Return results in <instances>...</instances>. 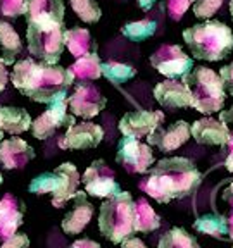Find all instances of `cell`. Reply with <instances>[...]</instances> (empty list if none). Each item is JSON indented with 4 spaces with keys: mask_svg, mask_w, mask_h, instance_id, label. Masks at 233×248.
<instances>
[{
    "mask_svg": "<svg viewBox=\"0 0 233 248\" xmlns=\"http://www.w3.org/2000/svg\"><path fill=\"white\" fill-rule=\"evenodd\" d=\"M12 85L23 95L40 104H55L66 100L67 90L74 83L69 69L61 66H50L33 59H23L16 62L11 74Z\"/></svg>",
    "mask_w": 233,
    "mask_h": 248,
    "instance_id": "1",
    "label": "cell"
},
{
    "mask_svg": "<svg viewBox=\"0 0 233 248\" xmlns=\"http://www.w3.org/2000/svg\"><path fill=\"white\" fill-rule=\"evenodd\" d=\"M202 172L186 157H166L152 167L150 174L140 183L144 190L159 203L190 197L202 183Z\"/></svg>",
    "mask_w": 233,
    "mask_h": 248,
    "instance_id": "2",
    "label": "cell"
},
{
    "mask_svg": "<svg viewBox=\"0 0 233 248\" xmlns=\"http://www.w3.org/2000/svg\"><path fill=\"white\" fill-rule=\"evenodd\" d=\"M183 42L200 61L217 62L233 52V31L221 21L206 19L183 31Z\"/></svg>",
    "mask_w": 233,
    "mask_h": 248,
    "instance_id": "3",
    "label": "cell"
},
{
    "mask_svg": "<svg viewBox=\"0 0 233 248\" xmlns=\"http://www.w3.org/2000/svg\"><path fill=\"white\" fill-rule=\"evenodd\" d=\"M135 221V200L130 191H121L105 202L99 209V229L100 234L111 243L119 245L123 240L133 236Z\"/></svg>",
    "mask_w": 233,
    "mask_h": 248,
    "instance_id": "4",
    "label": "cell"
},
{
    "mask_svg": "<svg viewBox=\"0 0 233 248\" xmlns=\"http://www.w3.org/2000/svg\"><path fill=\"white\" fill-rule=\"evenodd\" d=\"M182 81L190 92V107L207 116L223 110L226 95L221 78L217 73H214L209 67L195 66L182 78Z\"/></svg>",
    "mask_w": 233,
    "mask_h": 248,
    "instance_id": "5",
    "label": "cell"
},
{
    "mask_svg": "<svg viewBox=\"0 0 233 248\" xmlns=\"http://www.w3.org/2000/svg\"><path fill=\"white\" fill-rule=\"evenodd\" d=\"M80 183H82V178H80L76 166L71 162H64L55 170H49V172L36 176L30 185V193H50L52 205L55 209H62L76 195Z\"/></svg>",
    "mask_w": 233,
    "mask_h": 248,
    "instance_id": "6",
    "label": "cell"
},
{
    "mask_svg": "<svg viewBox=\"0 0 233 248\" xmlns=\"http://www.w3.org/2000/svg\"><path fill=\"white\" fill-rule=\"evenodd\" d=\"M26 38L30 54L45 64H50V66H55L61 61L62 52L66 48V45H64V24L40 26V24L28 23Z\"/></svg>",
    "mask_w": 233,
    "mask_h": 248,
    "instance_id": "7",
    "label": "cell"
},
{
    "mask_svg": "<svg viewBox=\"0 0 233 248\" xmlns=\"http://www.w3.org/2000/svg\"><path fill=\"white\" fill-rule=\"evenodd\" d=\"M116 162L124 167L130 174H145L155 162L152 148L140 140L123 136L117 143Z\"/></svg>",
    "mask_w": 233,
    "mask_h": 248,
    "instance_id": "8",
    "label": "cell"
},
{
    "mask_svg": "<svg viewBox=\"0 0 233 248\" xmlns=\"http://www.w3.org/2000/svg\"><path fill=\"white\" fill-rule=\"evenodd\" d=\"M82 181L86 195L97 198H111L123 191L116 181V172L102 159L93 160L92 166H88V169L83 172Z\"/></svg>",
    "mask_w": 233,
    "mask_h": 248,
    "instance_id": "9",
    "label": "cell"
},
{
    "mask_svg": "<svg viewBox=\"0 0 233 248\" xmlns=\"http://www.w3.org/2000/svg\"><path fill=\"white\" fill-rule=\"evenodd\" d=\"M150 64L154 69H157V73L175 79L183 78L194 67V59L186 55L178 45H161L150 55Z\"/></svg>",
    "mask_w": 233,
    "mask_h": 248,
    "instance_id": "10",
    "label": "cell"
},
{
    "mask_svg": "<svg viewBox=\"0 0 233 248\" xmlns=\"http://www.w3.org/2000/svg\"><path fill=\"white\" fill-rule=\"evenodd\" d=\"M74 123H76L74 116L67 112V100H61L49 105L45 112L31 123V133L36 140H47L50 138L57 129H67Z\"/></svg>",
    "mask_w": 233,
    "mask_h": 248,
    "instance_id": "11",
    "label": "cell"
},
{
    "mask_svg": "<svg viewBox=\"0 0 233 248\" xmlns=\"http://www.w3.org/2000/svg\"><path fill=\"white\" fill-rule=\"evenodd\" d=\"M164 123V112L161 110H136L126 112L119 119V131L123 136L142 140L149 138Z\"/></svg>",
    "mask_w": 233,
    "mask_h": 248,
    "instance_id": "12",
    "label": "cell"
},
{
    "mask_svg": "<svg viewBox=\"0 0 233 248\" xmlns=\"http://www.w3.org/2000/svg\"><path fill=\"white\" fill-rule=\"evenodd\" d=\"M105 97L100 93V90L93 85H80L67 98V107L73 112V116L83 117V119H92L97 114L104 110Z\"/></svg>",
    "mask_w": 233,
    "mask_h": 248,
    "instance_id": "13",
    "label": "cell"
},
{
    "mask_svg": "<svg viewBox=\"0 0 233 248\" xmlns=\"http://www.w3.org/2000/svg\"><path fill=\"white\" fill-rule=\"evenodd\" d=\"M104 140V129L93 123H74L59 140V147L64 150H86L95 148Z\"/></svg>",
    "mask_w": 233,
    "mask_h": 248,
    "instance_id": "14",
    "label": "cell"
},
{
    "mask_svg": "<svg viewBox=\"0 0 233 248\" xmlns=\"http://www.w3.org/2000/svg\"><path fill=\"white\" fill-rule=\"evenodd\" d=\"M232 131L225 123L214 117H202L190 126V136L199 145H211V147H226Z\"/></svg>",
    "mask_w": 233,
    "mask_h": 248,
    "instance_id": "15",
    "label": "cell"
},
{
    "mask_svg": "<svg viewBox=\"0 0 233 248\" xmlns=\"http://www.w3.org/2000/svg\"><path fill=\"white\" fill-rule=\"evenodd\" d=\"M28 23L40 26L64 24V0H26Z\"/></svg>",
    "mask_w": 233,
    "mask_h": 248,
    "instance_id": "16",
    "label": "cell"
},
{
    "mask_svg": "<svg viewBox=\"0 0 233 248\" xmlns=\"http://www.w3.org/2000/svg\"><path fill=\"white\" fill-rule=\"evenodd\" d=\"M190 140V124L186 121H176L167 128H157L147 141L154 147H157L161 152H175L182 145H185Z\"/></svg>",
    "mask_w": 233,
    "mask_h": 248,
    "instance_id": "17",
    "label": "cell"
},
{
    "mask_svg": "<svg viewBox=\"0 0 233 248\" xmlns=\"http://www.w3.org/2000/svg\"><path fill=\"white\" fill-rule=\"evenodd\" d=\"M35 148L23 138L12 136L0 141V164L4 169H23L30 160L35 159Z\"/></svg>",
    "mask_w": 233,
    "mask_h": 248,
    "instance_id": "18",
    "label": "cell"
},
{
    "mask_svg": "<svg viewBox=\"0 0 233 248\" xmlns=\"http://www.w3.org/2000/svg\"><path fill=\"white\" fill-rule=\"evenodd\" d=\"M26 212L23 200L14 197L12 193L4 195L0 200V238L7 240L14 236L23 224V217Z\"/></svg>",
    "mask_w": 233,
    "mask_h": 248,
    "instance_id": "19",
    "label": "cell"
},
{
    "mask_svg": "<svg viewBox=\"0 0 233 248\" xmlns=\"http://www.w3.org/2000/svg\"><path fill=\"white\" fill-rule=\"evenodd\" d=\"M74 205L62 219V231L66 234H80L92 221L95 207L86 198V191H76L73 197Z\"/></svg>",
    "mask_w": 233,
    "mask_h": 248,
    "instance_id": "20",
    "label": "cell"
},
{
    "mask_svg": "<svg viewBox=\"0 0 233 248\" xmlns=\"http://www.w3.org/2000/svg\"><path fill=\"white\" fill-rule=\"evenodd\" d=\"M154 97L164 108H185L190 107V92L185 86V83L166 79L163 83H157L154 88Z\"/></svg>",
    "mask_w": 233,
    "mask_h": 248,
    "instance_id": "21",
    "label": "cell"
},
{
    "mask_svg": "<svg viewBox=\"0 0 233 248\" xmlns=\"http://www.w3.org/2000/svg\"><path fill=\"white\" fill-rule=\"evenodd\" d=\"M64 45L69 48V52L76 59L85 57V55L95 54L99 50L97 42L92 38L90 31L85 28H71L64 30Z\"/></svg>",
    "mask_w": 233,
    "mask_h": 248,
    "instance_id": "22",
    "label": "cell"
},
{
    "mask_svg": "<svg viewBox=\"0 0 233 248\" xmlns=\"http://www.w3.org/2000/svg\"><path fill=\"white\" fill-rule=\"evenodd\" d=\"M31 117L28 110L21 107H0V128L12 136L31 129Z\"/></svg>",
    "mask_w": 233,
    "mask_h": 248,
    "instance_id": "23",
    "label": "cell"
},
{
    "mask_svg": "<svg viewBox=\"0 0 233 248\" xmlns=\"http://www.w3.org/2000/svg\"><path fill=\"white\" fill-rule=\"evenodd\" d=\"M0 48H2V61L5 66H12L23 48L19 35L5 21H0Z\"/></svg>",
    "mask_w": 233,
    "mask_h": 248,
    "instance_id": "24",
    "label": "cell"
},
{
    "mask_svg": "<svg viewBox=\"0 0 233 248\" xmlns=\"http://www.w3.org/2000/svg\"><path fill=\"white\" fill-rule=\"evenodd\" d=\"M194 228L202 234L214 238V240H223L228 241V222H226L225 216L219 214H204V216L197 217V221L194 222Z\"/></svg>",
    "mask_w": 233,
    "mask_h": 248,
    "instance_id": "25",
    "label": "cell"
},
{
    "mask_svg": "<svg viewBox=\"0 0 233 248\" xmlns=\"http://www.w3.org/2000/svg\"><path fill=\"white\" fill-rule=\"evenodd\" d=\"M159 226L161 217L155 214L150 203L145 198H138V202H135V221H133L135 232H152L159 229Z\"/></svg>",
    "mask_w": 233,
    "mask_h": 248,
    "instance_id": "26",
    "label": "cell"
},
{
    "mask_svg": "<svg viewBox=\"0 0 233 248\" xmlns=\"http://www.w3.org/2000/svg\"><path fill=\"white\" fill-rule=\"evenodd\" d=\"M69 71L73 73L74 79L80 81H93L102 76V62L99 59V54H90L85 57H80L73 66H69Z\"/></svg>",
    "mask_w": 233,
    "mask_h": 248,
    "instance_id": "27",
    "label": "cell"
},
{
    "mask_svg": "<svg viewBox=\"0 0 233 248\" xmlns=\"http://www.w3.org/2000/svg\"><path fill=\"white\" fill-rule=\"evenodd\" d=\"M157 248H200L194 234L186 232L183 228H173L164 232Z\"/></svg>",
    "mask_w": 233,
    "mask_h": 248,
    "instance_id": "28",
    "label": "cell"
},
{
    "mask_svg": "<svg viewBox=\"0 0 233 248\" xmlns=\"http://www.w3.org/2000/svg\"><path fill=\"white\" fill-rule=\"evenodd\" d=\"M136 74V71L133 69L128 64H121V62H104L102 64V76L105 79H109L114 85H123V83H128L130 79H133Z\"/></svg>",
    "mask_w": 233,
    "mask_h": 248,
    "instance_id": "29",
    "label": "cell"
},
{
    "mask_svg": "<svg viewBox=\"0 0 233 248\" xmlns=\"http://www.w3.org/2000/svg\"><path fill=\"white\" fill-rule=\"evenodd\" d=\"M155 21L150 19H142L135 21V23H128L121 28V33H123L130 42H144V40L150 38L155 35Z\"/></svg>",
    "mask_w": 233,
    "mask_h": 248,
    "instance_id": "30",
    "label": "cell"
},
{
    "mask_svg": "<svg viewBox=\"0 0 233 248\" xmlns=\"http://www.w3.org/2000/svg\"><path fill=\"white\" fill-rule=\"evenodd\" d=\"M71 9L83 23L93 24L102 17V11L95 0H69Z\"/></svg>",
    "mask_w": 233,
    "mask_h": 248,
    "instance_id": "31",
    "label": "cell"
},
{
    "mask_svg": "<svg viewBox=\"0 0 233 248\" xmlns=\"http://www.w3.org/2000/svg\"><path fill=\"white\" fill-rule=\"evenodd\" d=\"M225 0H195L194 4V14L199 19H209L221 9Z\"/></svg>",
    "mask_w": 233,
    "mask_h": 248,
    "instance_id": "32",
    "label": "cell"
},
{
    "mask_svg": "<svg viewBox=\"0 0 233 248\" xmlns=\"http://www.w3.org/2000/svg\"><path fill=\"white\" fill-rule=\"evenodd\" d=\"M0 11L7 17H19L28 12L26 0H0Z\"/></svg>",
    "mask_w": 233,
    "mask_h": 248,
    "instance_id": "33",
    "label": "cell"
},
{
    "mask_svg": "<svg viewBox=\"0 0 233 248\" xmlns=\"http://www.w3.org/2000/svg\"><path fill=\"white\" fill-rule=\"evenodd\" d=\"M194 0H167V14L173 21H180Z\"/></svg>",
    "mask_w": 233,
    "mask_h": 248,
    "instance_id": "34",
    "label": "cell"
},
{
    "mask_svg": "<svg viewBox=\"0 0 233 248\" xmlns=\"http://www.w3.org/2000/svg\"><path fill=\"white\" fill-rule=\"evenodd\" d=\"M0 248H30V238L23 232H16L14 236L4 240Z\"/></svg>",
    "mask_w": 233,
    "mask_h": 248,
    "instance_id": "35",
    "label": "cell"
},
{
    "mask_svg": "<svg viewBox=\"0 0 233 248\" xmlns=\"http://www.w3.org/2000/svg\"><path fill=\"white\" fill-rule=\"evenodd\" d=\"M219 78H221L223 86H225V92H228L233 97V62L228 66L221 67L219 71Z\"/></svg>",
    "mask_w": 233,
    "mask_h": 248,
    "instance_id": "36",
    "label": "cell"
},
{
    "mask_svg": "<svg viewBox=\"0 0 233 248\" xmlns=\"http://www.w3.org/2000/svg\"><path fill=\"white\" fill-rule=\"evenodd\" d=\"M119 245H121V248H147V245H145L144 241L135 236L126 238V240H123Z\"/></svg>",
    "mask_w": 233,
    "mask_h": 248,
    "instance_id": "37",
    "label": "cell"
},
{
    "mask_svg": "<svg viewBox=\"0 0 233 248\" xmlns=\"http://www.w3.org/2000/svg\"><path fill=\"white\" fill-rule=\"evenodd\" d=\"M69 248H100V245L90 238H83V240H76Z\"/></svg>",
    "mask_w": 233,
    "mask_h": 248,
    "instance_id": "38",
    "label": "cell"
},
{
    "mask_svg": "<svg viewBox=\"0 0 233 248\" xmlns=\"http://www.w3.org/2000/svg\"><path fill=\"white\" fill-rule=\"evenodd\" d=\"M226 147H228V157H226V160H225V167L228 169V172L233 174V133L230 135V140H228V143H226Z\"/></svg>",
    "mask_w": 233,
    "mask_h": 248,
    "instance_id": "39",
    "label": "cell"
},
{
    "mask_svg": "<svg viewBox=\"0 0 233 248\" xmlns=\"http://www.w3.org/2000/svg\"><path fill=\"white\" fill-rule=\"evenodd\" d=\"M9 81V73H7V67H5L4 61L0 57V92H4L5 86H7Z\"/></svg>",
    "mask_w": 233,
    "mask_h": 248,
    "instance_id": "40",
    "label": "cell"
},
{
    "mask_svg": "<svg viewBox=\"0 0 233 248\" xmlns=\"http://www.w3.org/2000/svg\"><path fill=\"white\" fill-rule=\"evenodd\" d=\"M223 200H225L233 210V181L230 183V185L225 188V191H223Z\"/></svg>",
    "mask_w": 233,
    "mask_h": 248,
    "instance_id": "41",
    "label": "cell"
},
{
    "mask_svg": "<svg viewBox=\"0 0 233 248\" xmlns=\"http://www.w3.org/2000/svg\"><path fill=\"white\" fill-rule=\"evenodd\" d=\"M219 121L225 124H233V107L228 110H219Z\"/></svg>",
    "mask_w": 233,
    "mask_h": 248,
    "instance_id": "42",
    "label": "cell"
},
{
    "mask_svg": "<svg viewBox=\"0 0 233 248\" xmlns=\"http://www.w3.org/2000/svg\"><path fill=\"white\" fill-rule=\"evenodd\" d=\"M157 0H138V5L142 11H149V9H152V5L155 4Z\"/></svg>",
    "mask_w": 233,
    "mask_h": 248,
    "instance_id": "43",
    "label": "cell"
},
{
    "mask_svg": "<svg viewBox=\"0 0 233 248\" xmlns=\"http://www.w3.org/2000/svg\"><path fill=\"white\" fill-rule=\"evenodd\" d=\"M226 222H228V241H233V212L226 217Z\"/></svg>",
    "mask_w": 233,
    "mask_h": 248,
    "instance_id": "44",
    "label": "cell"
},
{
    "mask_svg": "<svg viewBox=\"0 0 233 248\" xmlns=\"http://www.w3.org/2000/svg\"><path fill=\"white\" fill-rule=\"evenodd\" d=\"M230 14H232V17H233V0H230Z\"/></svg>",
    "mask_w": 233,
    "mask_h": 248,
    "instance_id": "45",
    "label": "cell"
},
{
    "mask_svg": "<svg viewBox=\"0 0 233 248\" xmlns=\"http://www.w3.org/2000/svg\"><path fill=\"white\" fill-rule=\"evenodd\" d=\"M2 138H4V131H2V128H0V141H2Z\"/></svg>",
    "mask_w": 233,
    "mask_h": 248,
    "instance_id": "46",
    "label": "cell"
},
{
    "mask_svg": "<svg viewBox=\"0 0 233 248\" xmlns=\"http://www.w3.org/2000/svg\"><path fill=\"white\" fill-rule=\"evenodd\" d=\"M2 181H4V178H2V172H0V185H2Z\"/></svg>",
    "mask_w": 233,
    "mask_h": 248,
    "instance_id": "47",
    "label": "cell"
}]
</instances>
